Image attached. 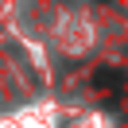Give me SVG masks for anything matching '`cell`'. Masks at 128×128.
Returning <instances> with one entry per match:
<instances>
[{"label": "cell", "mask_w": 128, "mask_h": 128, "mask_svg": "<svg viewBox=\"0 0 128 128\" xmlns=\"http://www.w3.org/2000/svg\"><path fill=\"white\" fill-rule=\"evenodd\" d=\"M93 82H97L101 89H120V86H124V74H116V70H101Z\"/></svg>", "instance_id": "1"}]
</instances>
